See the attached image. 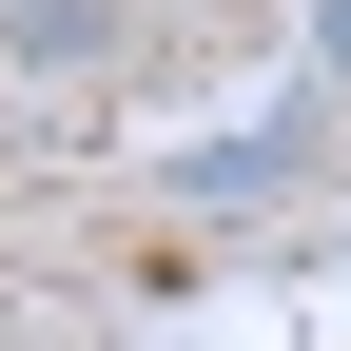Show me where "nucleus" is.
Segmentation results:
<instances>
[{"label": "nucleus", "mask_w": 351, "mask_h": 351, "mask_svg": "<svg viewBox=\"0 0 351 351\" xmlns=\"http://www.w3.org/2000/svg\"><path fill=\"white\" fill-rule=\"evenodd\" d=\"M0 59L20 78H98L117 59V0H0Z\"/></svg>", "instance_id": "nucleus-1"}, {"label": "nucleus", "mask_w": 351, "mask_h": 351, "mask_svg": "<svg viewBox=\"0 0 351 351\" xmlns=\"http://www.w3.org/2000/svg\"><path fill=\"white\" fill-rule=\"evenodd\" d=\"M313 59H332V78H351V0H313Z\"/></svg>", "instance_id": "nucleus-2"}]
</instances>
